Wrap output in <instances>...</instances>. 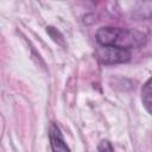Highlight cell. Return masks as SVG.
Returning a JSON list of instances; mask_svg holds the SVG:
<instances>
[{
	"label": "cell",
	"instance_id": "4",
	"mask_svg": "<svg viewBox=\"0 0 152 152\" xmlns=\"http://www.w3.org/2000/svg\"><path fill=\"white\" fill-rule=\"evenodd\" d=\"M133 17L138 20L152 18V0H139L133 8Z\"/></svg>",
	"mask_w": 152,
	"mask_h": 152
},
{
	"label": "cell",
	"instance_id": "3",
	"mask_svg": "<svg viewBox=\"0 0 152 152\" xmlns=\"http://www.w3.org/2000/svg\"><path fill=\"white\" fill-rule=\"evenodd\" d=\"M50 141L53 151H69V147L66 146L64 138L61 133V129L57 125H51L50 127Z\"/></svg>",
	"mask_w": 152,
	"mask_h": 152
},
{
	"label": "cell",
	"instance_id": "5",
	"mask_svg": "<svg viewBox=\"0 0 152 152\" xmlns=\"http://www.w3.org/2000/svg\"><path fill=\"white\" fill-rule=\"evenodd\" d=\"M141 102L145 109L152 115V77L148 78L141 88Z\"/></svg>",
	"mask_w": 152,
	"mask_h": 152
},
{
	"label": "cell",
	"instance_id": "2",
	"mask_svg": "<svg viewBox=\"0 0 152 152\" xmlns=\"http://www.w3.org/2000/svg\"><path fill=\"white\" fill-rule=\"evenodd\" d=\"M96 56L103 64H118L128 62L131 58V52L129 50L125 49L100 45V48L96 51Z\"/></svg>",
	"mask_w": 152,
	"mask_h": 152
},
{
	"label": "cell",
	"instance_id": "1",
	"mask_svg": "<svg viewBox=\"0 0 152 152\" xmlns=\"http://www.w3.org/2000/svg\"><path fill=\"white\" fill-rule=\"evenodd\" d=\"M96 42L103 46H114L131 50L144 45L146 42V36L142 32L133 28L104 26L97 30Z\"/></svg>",
	"mask_w": 152,
	"mask_h": 152
}]
</instances>
